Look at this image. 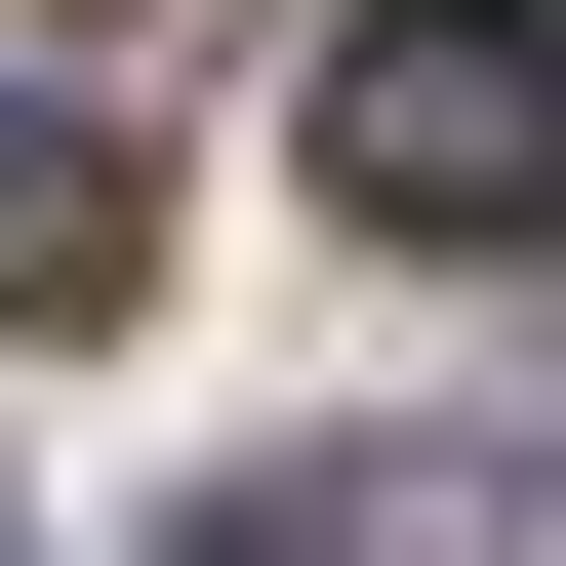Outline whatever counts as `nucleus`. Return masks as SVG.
Wrapping results in <instances>:
<instances>
[{
    "mask_svg": "<svg viewBox=\"0 0 566 566\" xmlns=\"http://www.w3.org/2000/svg\"><path fill=\"white\" fill-rule=\"evenodd\" d=\"M202 566H566V485H485V446H283V485H202Z\"/></svg>",
    "mask_w": 566,
    "mask_h": 566,
    "instance_id": "nucleus-2",
    "label": "nucleus"
},
{
    "mask_svg": "<svg viewBox=\"0 0 566 566\" xmlns=\"http://www.w3.org/2000/svg\"><path fill=\"white\" fill-rule=\"evenodd\" d=\"M163 283V202H122V122L82 82H0V324H122Z\"/></svg>",
    "mask_w": 566,
    "mask_h": 566,
    "instance_id": "nucleus-3",
    "label": "nucleus"
},
{
    "mask_svg": "<svg viewBox=\"0 0 566 566\" xmlns=\"http://www.w3.org/2000/svg\"><path fill=\"white\" fill-rule=\"evenodd\" d=\"M324 202L365 243H526L566 202V0H365L324 41Z\"/></svg>",
    "mask_w": 566,
    "mask_h": 566,
    "instance_id": "nucleus-1",
    "label": "nucleus"
}]
</instances>
